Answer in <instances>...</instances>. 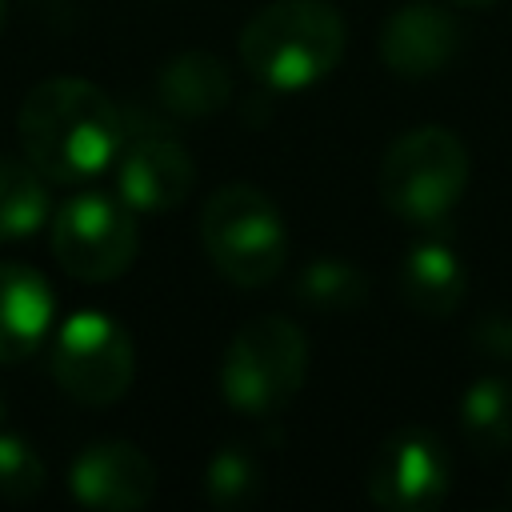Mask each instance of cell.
I'll return each instance as SVG.
<instances>
[{"mask_svg":"<svg viewBox=\"0 0 512 512\" xmlns=\"http://www.w3.org/2000/svg\"><path fill=\"white\" fill-rule=\"evenodd\" d=\"M16 136L24 160L44 180L80 184L116 160L124 144V112L92 80L52 76L20 100Z\"/></svg>","mask_w":512,"mask_h":512,"instance_id":"1","label":"cell"},{"mask_svg":"<svg viewBox=\"0 0 512 512\" xmlns=\"http://www.w3.org/2000/svg\"><path fill=\"white\" fill-rule=\"evenodd\" d=\"M348 44L344 16L328 0H272L240 32L244 68L276 92L324 80Z\"/></svg>","mask_w":512,"mask_h":512,"instance_id":"2","label":"cell"},{"mask_svg":"<svg viewBox=\"0 0 512 512\" xmlns=\"http://www.w3.org/2000/svg\"><path fill=\"white\" fill-rule=\"evenodd\" d=\"M468 172L472 164L460 136L440 124H424L388 144L376 188L396 220L412 228H436L460 204L468 188Z\"/></svg>","mask_w":512,"mask_h":512,"instance_id":"3","label":"cell"},{"mask_svg":"<svg viewBox=\"0 0 512 512\" xmlns=\"http://www.w3.org/2000/svg\"><path fill=\"white\" fill-rule=\"evenodd\" d=\"M200 244L236 288H264L284 272L288 232L272 196L256 184H224L200 208Z\"/></svg>","mask_w":512,"mask_h":512,"instance_id":"4","label":"cell"},{"mask_svg":"<svg viewBox=\"0 0 512 512\" xmlns=\"http://www.w3.org/2000/svg\"><path fill=\"white\" fill-rule=\"evenodd\" d=\"M308 376V336L288 316L248 320L224 348L220 396L240 416L284 412Z\"/></svg>","mask_w":512,"mask_h":512,"instance_id":"5","label":"cell"},{"mask_svg":"<svg viewBox=\"0 0 512 512\" xmlns=\"http://www.w3.org/2000/svg\"><path fill=\"white\" fill-rule=\"evenodd\" d=\"M48 240H52L56 264L72 280L108 284L132 268L140 248V228L132 208L120 196L84 188L56 208Z\"/></svg>","mask_w":512,"mask_h":512,"instance_id":"6","label":"cell"},{"mask_svg":"<svg viewBox=\"0 0 512 512\" xmlns=\"http://www.w3.org/2000/svg\"><path fill=\"white\" fill-rule=\"evenodd\" d=\"M48 368L64 396L88 408H108L132 388L136 376L132 336L108 312L96 308L72 312L52 332Z\"/></svg>","mask_w":512,"mask_h":512,"instance_id":"7","label":"cell"},{"mask_svg":"<svg viewBox=\"0 0 512 512\" xmlns=\"http://www.w3.org/2000/svg\"><path fill=\"white\" fill-rule=\"evenodd\" d=\"M448 480H452V460L444 444L424 428H400L376 448L364 488L376 508L424 512L448 496Z\"/></svg>","mask_w":512,"mask_h":512,"instance_id":"8","label":"cell"},{"mask_svg":"<svg viewBox=\"0 0 512 512\" xmlns=\"http://www.w3.org/2000/svg\"><path fill=\"white\" fill-rule=\"evenodd\" d=\"M196 184L192 152L164 128H132L124 120V144L116 152V196L132 212H168L188 200Z\"/></svg>","mask_w":512,"mask_h":512,"instance_id":"9","label":"cell"},{"mask_svg":"<svg viewBox=\"0 0 512 512\" xmlns=\"http://www.w3.org/2000/svg\"><path fill=\"white\" fill-rule=\"evenodd\" d=\"M68 492L84 508L136 512L156 496V464L132 440H96L72 460Z\"/></svg>","mask_w":512,"mask_h":512,"instance_id":"10","label":"cell"},{"mask_svg":"<svg viewBox=\"0 0 512 512\" xmlns=\"http://www.w3.org/2000/svg\"><path fill=\"white\" fill-rule=\"evenodd\" d=\"M460 52V24L440 4H404L380 28V60L404 80L444 72Z\"/></svg>","mask_w":512,"mask_h":512,"instance_id":"11","label":"cell"},{"mask_svg":"<svg viewBox=\"0 0 512 512\" xmlns=\"http://www.w3.org/2000/svg\"><path fill=\"white\" fill-rule=\"evenodd\" d=\"M56 296L52 284L16 260H0V364L28 360L52 336Z\"/></svg>","mask_w":512,"mask_h":512,"instance_id":"12","label":"cell"},{"mask_svg":"<svg viewBox=\"0 0 512 512\" xmlns=\"http://www.w3.org/2000/svg\"><path fill=\"white\" fill-rule=\"evenodd\" d=\"M400 296L428 320L452 316L468 296V268L444 240H420L400 260Z\"/></svg>","mask_w":512,"mask_h":512,"instance_id":"13","label":"cell"},{"mask_svg":"<svg viewBox=\"0 0 512 512\" xmlns=\"http://www.w3.org/2000/svg\"><path fill=\"white\" fill-rule=\"evenodd\" d=\"M228 96H232V76L224 60L212 52H200V48L176 52L156 72V100L180 120H204L220 112Z\"/></svg>","mask_w":512,"mask_h":512,"instance_id":"14","label":"cell"},{"mask_svg":"<svg viewBox=\"0 0 512 512\" xmlns=\"http://www.w3.org/2000/svg\"><path fill=\"white\" fill-rule=\"evenodd\" d=\"M460 432L472 452L504 456L512 448V380L484 376L460 396Z\"/></svg>","mask_w":512,"mask_h":512,"instance_id":"15","label":"cell"},{"mask_svg":"<svg viewBox=\"0 0 512 512\" xmlns=\"http://www.w3.org/2000/svg\"><path fill=\"white\" fill-rule=\"evenodd\" d=\"M48 212V180L28 160H0V244L40 232Z\"/></svg>","mask_w":512,"mask_h":512,"instance_id":"16","label":"cell"},{"mask_svg":"<svg viewBox=\"0 0 512 512\" xmlns=\"http://www.w3.org/2000/svg\"><path fill=\"white\" fill-rule=\"evenodd\" d=\"M296 300L312 312H352L368 300V276L348 260L324 256L296 276Z\"/></svg>","mask_w":512,"mask_h":512,"instance_id":"17","label":"cell"},{"mask_svg":"<svg viewBox=\"0 0 512 512\" xmlns=\"http://www.w3.org/2000/svg\"><path fill=\"white\" fill-rule=\"evenodd\" d=\"M204 496L220 512L252 508L264 496V468H260V460L248 448H240V444L220 448L208 460V468H204Z\"/></svg>","mask_w":512,"mask_h":512,"instance_id":"18","label":"cell"},{"mask_svg":"<svg viewBox=\"0 0 512 512\" xmlns=\"http://www.w3.org/2000/svg\"><path fill=\"white\" fill-rule=\"evenodd\" d=\"M48 472L40 452L12 432H0V500H32L44 488Z\"/></svg>","mask_w":512,"mask_h":512,"instance_id":"19","label":"cell"},{"mask_svg":"<svg viewBox=\"0 0 512 512\" xmlns=\"http://www.w3.org/2000/svg\"><path fill=\"white\" fill-rule=\"evenodd\" d=\"M472 344L488 356V360H512V316L492 312L472 328Z\"/></svg>","mask_w":512,"mask_h":512,"instance_id":"20","label":"cell"},{"mask_svg":"<svg viewBox=\"0 0 512 512\" xmlns=\"http://www.w3.org/2000/svg\"><path fill=\"white\" fill-rule=\"evenodd\" d=\"M452 4H460V8H492L496 0H452Z\"/></svg>","mask_w":512,"mask_h":512,"instance_id":"21","label":"cell"},{"mask_svg":"<svg viewBox=\"0 0 512 512\" xmlns=\"http://www.w3.org/2000/svg\"><path fill=\"white\" fill-rule=\"evenodd\" d=\"M4 16H8V0H0V28H4Z\"/></svg>","mask_w":512,"mask_h":512,"instance_id":"22","label":"cell"},{"mask_svg":"<svg viewBox=\"0 0 512 512\" xmlns=\"http://www.w3.org/2000/svg\"><path fill=\"white\" fill-rule=\"evenodd\" d=\"M0 420H4V400H0Z\"/></svg>","mask_w":512,"mask_h":512,"instance_id":"23","label":"cell"},{"mask_svg":"<svg viewBox=\"0 0 512 512\" xmlns=\"http://www.w3.org/2000/svg\"><path fill=\"white\" fill-rule=\"evenodd\" d=\"M508 496H512V488H508Z\"/></svg>","mask_w":512,"mask_h":512,"instance_id":"24","label":"cell"}]
</instances>
